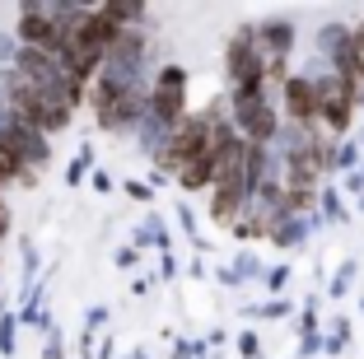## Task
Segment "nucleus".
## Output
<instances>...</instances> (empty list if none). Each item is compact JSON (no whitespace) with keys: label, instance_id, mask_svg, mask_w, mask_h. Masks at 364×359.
Masks as SVG:
<instances>
[{"label":"nucleus","instance_id":"nucleus-1","mask_svg":"<svg viewBox=\"0 0 364 359\" xmlns=\"http://www.w3.org/2000/svg\"><path fill=\"white\" fill-rule=\"evenodd\" d=\"M154 107H159V117H178V112H182V75H178V70H168V75L159 80Z\"/></svg>","mask_w":364,"mask_h":359},{"label":"nucleus","instance_id":"nucleus-2","mask_svg":"<svg viewBox=\"0 0 364 359\" xmlns=\"http://www.w3.org/2000/svg\"><path fill=\"white\" fill-rule=\"evenodd\" d=\"M289 112L294 117H313L318 112V89L304 85V80H294V85H289Z\"/></svg>","mask_w":364,"mask_h":359},{"label":"nucleus","instance_id":"nucleus-3","mask_svg":"<svg viewBox=\"0 0 364 359\" xmlns=\"http://www.w3.org/2000/svg\"><path fill=\"white\" fill-rule=\"evenodd\" d=\"M346 107H350V85H332V94H327V122H332L336 131L346 127Z\"/></svg>","mask_w":364,"mask_h":359},{"label":"nucleus","instance_id":"nucleus-4","mask_svg":"<svg viewBox=\"0 0 364 359\" xmlns=\"http://www.w3.org/2000/svg\"><path fill=\"white\" fill-rule=\"evenodd\" d=\"M0 220H5V205H0Z\"/></svg>","mask_w":364,"mask_h":359},{"label":"nucleus","instance_id":"nucleus-5","mask_svg":"<svg viewBox=\"0 0 364 359\" xmlns=\"http://www.w3.org/2000/svg\"><path fill=\"white\" fill-rule=\"evenodd\" d=\"M0 233H5V220H0Z\"/></svg>","mask_w":364,"mask_h":359},{"label":"nucleus","instance_id":"nucleus-6","mask_svg":"<svg viewBox=\"0 0 364 359\" xmlns=\"http://www.w3.org/2000/svg\"><path fill=\"white\" fill-rule=\"evenodd\" d=\"M360 47H364V33H360Z\"/></svg>","mask_w":364,"mask_h":359}]
</instances>
